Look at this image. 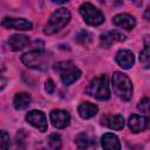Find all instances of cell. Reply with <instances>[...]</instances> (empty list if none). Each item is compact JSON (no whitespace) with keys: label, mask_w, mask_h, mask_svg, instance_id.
Returning a JSON list of instances; mask_svg holds the SVG:
<instances>
[{"label":"cell","mask_w":150,"mask_h":150,"mask_svg":"<svg viewBox=\"0 0 150 150\" xmlns=\"http://www.w3.org/2000/svg\"><path fill=\"white\" fill-rule=\"evenodd\" d=\"M70 20V12L67 8H59L56 9L49 18L48 22L46 23L45 28H43V33L47 35H52L55 34L57 32H60Z\"/></svg>","instance_id":"obj_1"},{"label":"cell","mask_w":150,"mask_h":150,"mask_svg":"<svg viewBox=\"0 0 150 150\" xmlns=\"http://www.w3.org/2000/svg\"><path fill=\"white\" fill-rule=\"evenodd\" d=\"M112 89L114 93L123 101H130L132 96V83L130 79L120 71H115L112 75Z\"/></svg>","instance_id":"obj_2"},{"label":"cell","mask_w":150,"mask_h":150,"mask_svg":"<svg viewBox=\"0 0 150 150\" xmlns=\"http://www.w3.org/2000/svg\"><path fill=\"white\" fill-rule=\"evenodd\" d=\"M87 94L101 101L108 100L110 97V89L107 75H101L93 79L87 87Z\"/></svg>","instance_id":"obj_3"},{"label":"cell","mask_w":150,"mask_h":150,"mask_svg":"<svg viewBox=\"0 0 150 150\" xmlns=\"http://www.w3.org/2000/svg\"><path fill=\"white\" fill-rule=\"evenodd\" d=\"M55 70L59 71L61 80L66 86L74 83L81 76V70L71 61H62V62L56 63Z\"/></svg>","instance_id":"obj_4"},{"label":"cell","mask_w":150,"mask_h":150,"mask_svg":"<svg viewBox=\"0 0 150 150\" xmlns=\"http://www.w3.org/2000/svg\"><path fill=\"white\" fill-rule=\"evenodd\" d=\"M21 60L27 67L34 68V69H40V70H45L49 63V57L42 50L28 52L22 55Z\"/></svg>","instance_id":"obj_5"},{"label":"cell","mask_w":150,"mask_h":150,"mask_svg":"<svg viewBox=\"0 0 150 150\" xmlns=\"http://www.w3.org/2000/svg\"><path fill=\"white\" fill-rule=\"evenodd\" d=\"M80 14L90 26H100L104 22L103 13L90 2H84L80 6Z\"/></svg>","instance_id":"obj_6"},{"label":"cell","mask_w":150,"mask_h":150,"mask_svg":"<svg viewBox=\"0 0 150 150\" xmlns=\"http://www.w3.org/2000/svg\"><path fill=\"white\" fill-rule=\"evenodd\" d=\"M26 121L29 124H32L33 127H35L36 129H39L41 132H45L48 128L47 118H46L45 114L40 110H30L26 115Z\"/></svg>","instance_id":"obj_7"},{"label":"cell","mask_w":150,"mask_h":150,"mask_svg":"<svg viewBox=\"0 0 150 150\" xmlns=\"http://www.w3.org/2000/svg\"><path fill=\"white\" fill-rule=\"evenodd\" d=\"M50 121L53 125L57 129H63L69 125L70 122V115L68 111L62 109H54L50 111Z\"/></svg>","instance_id":"obj_8"},{"label":"cell","mask_w":150,"mask_h":150,"mask_svg":"<svg viewBox=\"0 0 150 150\" xmlns=\"http://www.w3.org/2000/svg\"><path fill=\"white\" fill-rule=\"evenodd\" d=\"M1 25L5 28L16 29V30H28L32 29V22L25 19H18V18H5L1 22Z\"/></svg>","instance_id":"obj_9"},{"label":"cell","mask_w":150,"mask_h":150,"mask_svg":"<svg viewBox=\"0 0 150 150\" xmlns=\"http://www.w3.org/2000/svg\"><path fill=\"white\" fill-rule=\"evenodd\" d=\"M116 62L124 69H129L132 67L134 62H135V56L132 54V52L128 50V49H120L116 53Z\"/></svg>","instance_id":"obj_10"},{"label":"cell","mask_w":150,"mask_h":150,"mask_svg":"<svg viewBox=\"0 0 150 150\" xmlns=\"http://www.w3.org/2000/svg\"><path fill=\"white\" fill-rule=\"evenodd\" d=\"M124 40H125V35H124V34H122V33L118 32V30H110V32H108V33L101 35L100 42H101V46H102V47L108 48V47H110L111 45H114V43H116V42L124 41Z\"/></svg>","instance_id":"obj_11"},{"label":"cell","mask_w":150,"mask_h":150,"mask_svg":"<svg viewBox=\"0 0 150 150\" xmlns=\"http://www.w3.org/2000/svg\"><path fill=\"white\" fill-rule=\"evenodd\" d=\"M101 123L110 129H115V130H121L124 127V118L122 115H104L101 118Z\"/></svg>","instance_id":"obj_12"},{"label":"cell","mask_w":150,"mask_h":150,"mask_svg":"<svg viewBox=\"0 0 150 150\" xmlns=\"http://www.w3.org/2000/svg\"><path fill=\"white\" fill-rule=\"evenodd\" d=\"M8 47L14 50V52H18V50H21L23 49L28 43H29V38L25 34H13L8 41Z\"/></svg>","instance_id":"obj_13"},{"label":"cell","mask_w":150,"mask_h":150,"mask_svg":"<svg viewBox=\"0 0 150 150\" xmlns=\"http://www.w3.org/2000/svg\"><path fill=\"white\" fill-rule=\"evenodd\" d=\"M149 120L148 117L139 116V115H131L129 118V128L132 132H141L148 128Z\"/></svg>","instance_id":"obj_14"},{"label":"cell","mask_w":150,"mask_h":150,"mask_svg":"<svg viewBox=\"0 0 150 150\" xmlns=\"http://www.w3.org/2000/svg\"><path fill=\"white\" fill-rule=\"evenodd\" d=\"M112 22H114V25L122 27V28H125V29H132L136 25L135 18L130 14H127V13H121V14L115 15L112 19Z\"/></svg>","instance_id":"obj_15"},{"label":"cell","mask_w":150,"mask_h":150,"mask_svg":"<svg viewBox=\"0 0 150 150\" xmlns=\"http://www.w3.org/2000/svg\"><path fill=\"white\" fill-rule=\"evenodd\" d=\"M102 146L104 150H121V143L118 137L110 132L102 136Z\"/></svg>","instance_id":"obj_16"},{"label":"cell","mask_w":150,"mask_h":150,"mask_svg":"<svg viewBox=\"0 0 150 150\" xmlns=\"http://www.w3.org/2000/svg\"><path fill=\"white\" fill-rule=\"evenodd\" d=\"M97 110H98L97 105L94 103H90V102H82L77 108L79 115L84 120H88V118H91L93 116H95L97 114Z\"/></svg>","instance_id":"obj_17"},{"label":"cell","mask_w":150,"mask_h":150,"mask_svg":"<svg viewBox=\"0 0 150 150\" xmlns=\"http://www.w3.org/2000/svg\"><path fill=\"white\" fill-rule=\"evenodd\" d=\"M30 101H32V98H30L29 94H27V93H18L14 96L13 104H14L15 109L22 110V109H26L30 104Z\"/></svg>","instance_id":"obj_18"},{"label":"cell","mask_w":150,"mask_h":150,"mask_svg":"<svg viewBox=\"0 0 150 150\" xmlns=\"http://www.w3.org/2000/svg\"><path fill=\"white\" fill-rule=\"evenodd\" d=\"M75 144L77 146V150H87L90 145V139L87 134L81 132L75 138Z\"/></svg>","instance_id":"obj_19"},{"label":"cell","mask_w":150,"mask_h":150,"mask_svg":"<svg viewBox=\"0 0 150 150\" xmlns=\"http://www.w3.org/2000/svg\"><path fill=\"white\" fill-rule=\"evenodd\" d=\"M48 146L50 150H60L61 149V145H62V142H61V137L59 134H52L49 135L48 139Z\"/></svg>","instance_id":"obj_20"},{"label":"cell","mask_w":150,"mask_h":150,"mask_svg":"<svg viewBox=\"0 0 150 150\" xmlns=\"http://www.w3.org/2000/svg\"><path fill=\"white\" fill-rule=\"evenodd\" d=\"M139 60L143 63V66L145 68L149 67V62H150V53H149V45H148V39H145V45L143 50L139 53Z\"/></svg>","instance_id":"obj_21"},{"label":"cell","mask_w":150,"mask_h":150,"mask_svg":"<svg viewBox=\"0 0 150 150\" xmlns=\"http://www.w3.org/2000/svg\"><path fill=\"white\" fill-rule=\"evenodd\" d=\"M76 41L81 45H88L91 41V34L87 30H81L77 35H76Z\"/></svg>","instance_id":"obj_22"},{"label":"cell","mask_w":150,"mask_h":150,"mask_svg":"<svg viewBox=\"0 0 150 150\" xmlns=\"http://www.w3.org/2000/svg\"><path fill=\"white\" fill-rule=\"evenodd\" d=\"M9 148V135L4 131L0 130V150H8Z\"/></svg>","instance_id":"obj_23"},{"label":"cell","mask_w":150,"mask_h":150,"mask_svg":"<svg viewBox=\"0 0 150 150\" xmlns=\"http://www.w3.org/2000/svg\"><path fill=\"white\" fill-rule=\"evenodd\" d=\"M137 109L141 110V111L144 112V114H148V112H149V98H148V97L142 98V100L138 102V104H137Z\"/></svg>","instance_id":"obj_24"},{"label":"cell","mask_w":150,"mask_h":150,"mask_svg":"<svg viewBox=\"0 0 150 150\" xmlns=\"http://www.w3.org/2000/svg\"><path fill=\"white\" fill-rule=\"evenodd\" d=\"M45 89H46V91H47L48 94H53V93L55 91V84H54L53 80L48 79V80L46 81V84H45Z\"/></svg>","instance_id":"obj_25"},{"label":"cell","mask_w":150,"mask_h":150,"mask_svg":"<svg viewBox=\"0 0 150 150\" xmlns=\"http://www.w3.org/2000/svg\"><path fill=\"white\" fill-rule=\"evenodd\" d=\"M6 84H7V80L5 77H0V90L4 89L6 87Z\"/></svg>","instance_id":"obj_26"},{"label":"cell","mask_w":150,"mask_h":150,"mask_svg":"<svg viewBox=\"0 0 150 150\" xmlns=\"http://www.w3.org/2000/svg\"><path fill=\"white\" fill-rule=\"evenodd\" d=\"M39 150H45V149H39Z\"/></svg>","instance_id":"obj_27"}]
</instances>
